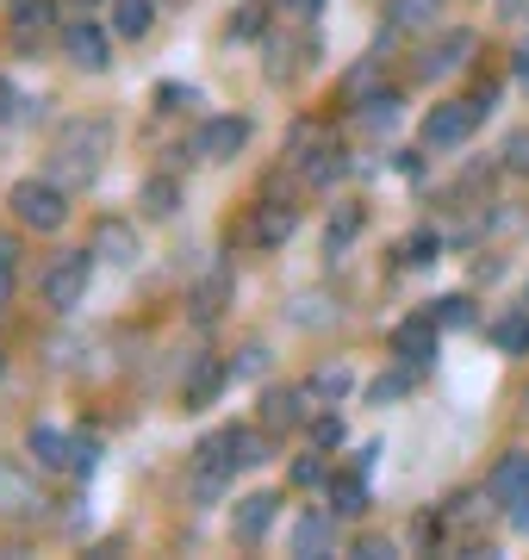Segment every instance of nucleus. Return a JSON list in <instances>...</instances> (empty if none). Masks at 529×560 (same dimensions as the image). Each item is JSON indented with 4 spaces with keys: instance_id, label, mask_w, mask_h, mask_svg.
Here are the masks:
<instances>
[{
    "instance_id": "nucleus-1",
    "label": "nucleus",
    "mask_w": 529,
    "mask_h": 560,
    "mask_svg": "<svg viewBox=\"0 0 529 560\" xmlns=\"http://www.w3.org/2000/svg\"><path fill=\"white\" fill-rule=\"evenodd\" d=\"M106 150H113V125L106 119H69L57 131V150H50V168H57V180H69V187H82V180L101 175Z\"/></svg>"
},
{
    "instance_id": "nucleus-2",
    "label": "nucleus",
    "mask_w": 529,
    "mask_h": 560,
    "mask_svg": "<svg viewBox=\"0 0 529 560\" xmlns=\"http://www.w3.org/2000/svg\"><path fill=\"white\" fill-rule=\"evenodd\" d=\"M13 212H20V224H32V231H62V224H69V200H62L57 180H20V187H13Z\"/></svg>"
},
{
    "instance_id": "nucleus-3",
    "label": "nucleus",
    "mask_w": 529,
    "mask_h": 560,
    "mask_svg": "<svg viewBox=\"0 0 529 560\" xmlns=\"http://www.w3.org/2000/svg\"><path fill=\"white\" fill-rule=\"evenodd\" d=\"M87 280H94V249H75V256H62L50 275H44V305L50 312H75L87 300Z\"/></svg>"
},
{
    "instance_id": "nucleus-4",
    "label": "nucleus",
    "mask_w": 529,
    "mask_h": 560,
    "mask_svg": "<svg viewBox=\"0 0 529 560\" xmlns=\"http://www.w3.org/2000/svg\"><path fill=\"white\" fill-rule=\"evenodd\" d=\"M473 125H480V106L473 101H443L424 119V150H455V143H468Z\"/></svg>"
},
{
    "instance_id": "nucleus-5",
    "label": "nucleus",
    "mask_w": 529,
    "mask_h": 560,
    "mask_svg": "<svg viewBox=\"0 0 529 560\" xmlns=\"http://www.w3.org/2000/svg\"><path fill=\"white\" fill-rule=\"evenodd\" d=\"M249 143V119H212V125H200V138H193V156H205V162H231L237 150Z\"/></svg>"
},
{
    "instance_id": "nucleus-6",
    "label": "nucleus",
    "mask_w": 529,
    "mask_h": 560,
    "mask_svg": "<svg viewBox=\"0 0 529 560\" xmlns=\"http://www.w3.org/2000/svg\"><path fill=\"white\" fill-rule=\"evenodd\" d=\"M62 50H69V62H75V69H87V75H101L106 62H113V50H106V32H101L94 20L69 25V32H62Z\"/></svg>"
},
{
    "instance_id": "nucleus-7",
    "label": "nucleus",
    "mask_w": 529,
    "mask_h": 560,
    "mask_svg": "<svg viewBox=\"0 0 529 560\" xmlns=\"http://www.w3.org/2000/svg\"><path fill=\"white\" fill-rule=\"evenodd\" d=\"M392 355L405 368H430L436 361V318H405L392 330Z\"/></svg>"
},
{
    "instance_id": "nucleus-8",
    "label": "nucleus",
    "mask_w": 529,
    "mask_h": 560,
    "mask_svg": "<svg viewBox=\"0 0 529 560\" xmlns=\"http://www.w3.org/2000/svg\"><path fill=\"white\" fill-rule=\"evenodd\" d=\"M274 492H249V499H237V511H231V529H237V541H262L268 523H274Z\"/></svg>"
},
{
    "instance_id": "nucleus-9",
    "label": "nucleus",
    "mask_w": 529,
    "mask_h": 560,
    "mask_svg": "<svg viewBox=\"0 0 529 560\" xmlns=\"http://www.w3.org/2000/svg\"><path fill=\"white\" fill-rule=\"evenodd\" d=\"M306 405H311V386H274V393H262V423L268 430L306 423Z\"/></svg>"
},
{
    "instance_id": "nucleus-10",
    "label": "nucleus",
    "mask_w": 529,
    "mask_h": 560,
    "mask_svg": "<svg viewBox=\"0 0 529 560\" xmlns=\"http://www.w3.org/2000/svg\"><path fill=\"white\" fill-rule=\"evenodd\" d=\"M7 25H13V38H20V44L44 38V32L57 25V0H13V13H7Z\"/></svg>"
},
{
    "instance_id": "nucleus-11",
    "label": "nucleus",
    "mask_w": 529,
    "mask_h": 560,
    "mask_svg": "<svg viewBox=\"0 0 529 560\" xmlns=\"http://www.w3.org/2000/svg\"><path fill=\"white\" fill-rule=\"evenodd\" d=\"M473 44H480L473 32H448V38L436 44V50H430L424 62H418V69H424V75H455V69H461V62L473 57Z\"/></svg>"
},
{
    "instance_id": "nucleus-12",
    "label": "nucleus",
    "mask_w": 529,
    "mask_h": 560,
    "mask_svg": "<svg viewBox=\"0 0 529 560\" xmlns=\"http://www.w3.org/2000/svg\"><path fill=\"white\" fill-rule=\"evenodd\" d=\"M94 256H106V261H138V237H131V224H119V219H101V224H94Z\"/></svg>"
},
{
    "instance_id": "nucleus-13",
    "label": "nucleus",
    "mask_w": 529,
    "mask_h": 560,
    "mask_svg": "<svg viewBox=\"0 0 529 560\" xmlns=\"http://www.w3.org/2000/svg\"><path fill=\"white\" fill-rule=\"evenodd\" d=\"M219 386H224V368H219V361H193V374L181 381L187 411H200V405H212V399H219Z\"/></svg>"
},
{
    "instance_id": "nucleus-14",
    "label": "nucleus",
    "mask_w": 529,
    "mask_h": 560,
    "mask_svg": "<svg viewBox=\"0 0 529 560\" xmlns=\"http://www.w3.org/2000/svg\"><path fill=\"white\" fill-rule=\"evenodd\" d=\"M32 455H38V467H69L75 436H62L57 423H38V430H32Z\"/></svg>"
},
{
    "instance_id": "nucleus-15",
    "label": "nucleus",
    "mask_w": 529,
    "mask_h": 560,
    "mask_svg": "<svg viewBox=\"0 0 529 560\" xmlns=\"http://www.w3.org/2000/svg\"><path fill=\"white\" fill-rule=\"evenodd\" d=\"M156 7H163V0H113V25H119V38H143V32L156 25Z\"/></svg>"
},
{
    "instance_id": "nucleus-16",
    "label": "nucleus",
    "mask_w": 529,
    "mask_h": 560,
    "mask_svg": "<svg viewBox=\"0 0 529 560\" xmlns=\"http://www.w3.org/2000/svg\"><path fill=\"white\" fill-rule=\"evenodd\" d=\"M293 555H299V560L330 555V517H318V511H311V517L293 523Z\"/></svg>"
},
{
    "instance_id": "nucleus-17",
    "label": "nucleus",
    "mask_w": 529,
    "mask_h": 560,
    "mask_svg": "<svg viewBox=\"0 0 529 560\" xmlns=\"http://www.w3.org/2000/svg\"><path fill=\"white\" fill-rule=\"evenodd\" d=\"M443 20V0H392V25L399 32H430Z\"/></svg>"
},
{
    "instance_id": "nucleus-18",
    "label": "nucleus",
    "mask_w": 529,
    "mask_h": 560,
    "mask_svg": "<svg viewBox=\"0 0 529 560\" xmlns=\"http://www.w3.org/2000/svg\"><path fill=\"white\" fill-rule=\"evenodd\" d=\"M524 486H529V455H505V460H498V474H492V486H486V492H492V499H517V492H524Z\"/></svg>"
},
{
    "instance_id": "nucleus-19",
    "label": "nucleus",
    "mask_w": 529,
    "mask_h": 560,
    "mask_svg": "<svg viewBox=\"0 0 529 560\" xmlns=\"http://www.w3.org/2000/svg\"><path fill=\"white\" fill-rule=\"evenodd\" d=\"M293 224H299L293 206H262V212H256V243H286L293 237Z\"/></svg>"
},
{
    "instance_id": "nucleus-20",
    "label": "nucleus",
    "mask_w": 529,
    "mask_h": 560,
    "mask_svg": "<svg viewBox=\"0 0 529 560\" xmlns=\"http://www.w3.org/2000/svg\"><path fill=\"white\" fill-rule=\"evenodd\" d=\"M0 511H13V517H25V511H38V499H32V486H25V474H13V467H0Z\"/></svg>"
},
{
    "instance_id": "nucleus-21",
    "label": "nucleus",
    "mask_w": 529,
    "mask_h": 560,
    "mask_svg": "<svg viewBox=\"0 0 529 560\" xmlns=\"http://www.w3.org/2000/svg\"><path fill=\"white\" fill-rule=\"evenodd\" d=\"M330 504H337V517H362L367 511V486L355 480V474H343V480H330Z\"/></svg>"
},
{
    "instance_id": "nucleus-22",
    "label": "nucleus",
    "mask_w": 529,
    "mask_h": 560,
    "mask_svg": "<svg viewBox=\"0 0 529 560\" xmlns=\"http://www.w3.org/2000/svg\"><path fill=\"white\" fill-rule=\"evenodd\" d=\"M355 237H362V206H343V212L330 219V231H325V249L337 256V249H349Z\"/></svg>"
},
{
    "instance_id": "nucleus-23",
    "label": "nucleus",
    "mask_w": 529,
    "mask_h": 560,
    "mask_svg": "<svg viewBox=\"0 0 529 560\" xmlns=\"http://www.w3.org/2000/svg\"><path fill=\"white\" fill-rule=\"evenodd\" d=\"M175 206H181V187H175L168 175H156L150 187H143V212H150V219H168Z\"/></svg>"
},
{
    "instance_id": "nucleus-24",
    "label": "nucleus",
    "mask_w": 529,
    "mask_h": 560,
    "mask_svg": "<svg viewBox=\"0 0 529 560\" xmlns=\"http://www.w3.org/2000/svg\"><path fill=\"white\" fill-rule=\"evenodd\" d=\"M392 119H399V94H374V101H362V113H355L362 131H387Z\"/></svg>"
},
{
    "instance_id": "nucleus-25",
    "label": "nucleus",
    "mask_w": 529,
    "mask_h": 560,
    "mask_svg": "<svg viewBox=\"0 0 529 560\" xmlns=\"http://www.w3.org/2000/svg\"><path fill=\"white\" fill-rule=\"evenodd\" d=\"M492 342H498L505 355H524L529 349V318H498L492 324Z\"/></svg>"
},
{
    "instance_id": "nucleus-26",
    "label": "nucleus",
    "mask_w": 529,
    "mask_h": 560,
    "mask_svg": "<svg viewBox=\"0 0 529 560\" xmlns=\"http://www.w3.org/2000/svg\"><path fill=\"white\" fill-rule=\"evenodd\" d=\"M430 318H436V324H448V330H468V324H473V305L461 300V293H448V300H436V305H430Z\"/></svg>"
},
{
    "instance_id": "nucleus-27",
    "label": "nucleus",
    "mask_w": 529,
    "mask_h": 560,
    "mask_svg": "<svg viewBox=\"0 0 529 560\" xmlns=\"http://www.w3.org/2000/svg\"><path fill=\"white\" fill-rule=\"evenodd\" d=\"M349 381H355V374H349L343 361H337V368H318V374H311V393H318V399H343Z\"/></svg>"
},
{
    "instance_id": "nucleus-28",
    "label": "nucleus",
    "mask_w": 529,
    "mask_h": 560,
    "mask_svg": "<svg viewBox=\"0 0 529 560\" xmlns=\"http://www.w3.org/2000/svg\"><path fill=\"white\" fill-rule=\"evenodd\" d=\"M443 256V237L436 231H418V237L405 243V268H424V261H436Z\"/></svg>"
},
{
    "instance_id": "nucleus-29",
    "label": "nucleus",
    "mask_w": 529,
    "mask_h": 560,
    "mask_svg": "<svg viewBox=\"0 0 529 560\" xmlns=\"http://www.w3.org/2000/svg\"><path fill=\"white\" fill-rule=\"evenodd\" d=\"M411 393V374H380V381L367 386V399L374 405H392V399H405Z\"/></svg>"
},
{
    "instance_id": "nucleus-30",
    "label": "nucleus",
    "mask_w": 529,
    "mask_h": 560,
    "mask_svg": "<svg viewBox=\"0 0 529 560\" xmlns=\"http://www.w3.org/2000/svg\"><path fill=\"white\" fill-rule=\"evenodd\" d=\"M306 175H311V180H318V187H325V180H330V175H343V150H318V156H311V162H306Z\"/></svg>"
},
{
    "instance_id": "nucleus-31",
    "label": "nucleus",
    "mask_w": 529,
    "mask_h": 560,
    "mask_svg": "<svg viewBox=\"0 0 529 560\" xmlns=\"http://www.w3.org/2000/svg\"><path fill=\"white\" fill-rule=\"evenodd\" d=\"M69 467H75V474H94V467H101V442H94V436H75V455H69Z\"/></svg>"
},
{
    "instance_id": "nucleus-32",
    "label": "nucleus",
    "mask_w": 529,
    "mask_h": 560,
    "mask_svg": "<svg viewBox=\"0 0 529 560\" xmlns=\"http://www.w3.org/2000/svg\"><path fill=\"white\" fill-rule=\"evenodd\" d=\"M505 168L529 175V131H510V143H505Z\"/></svg>"
},
{
    "instance_id": "nucleus-33",
    "label": "nucleus",
    "mask_w": 529,
    "mask_h": 560,
    "mask_svg": "<svg viewBox=\"0 0 529 560\" xmlns=\"http://www.w3.org/2000/svg\"><path fill=\"white\" fill-rule=\"evenodd\" d=\"M318 480H325V460H318V455L293 460V486H318Z\"/></svg>"
},
{
    "instance_id": "nucleus-34",
    "label": "nucleus",
    "mask_w": 529,
    "mask_h": 560,
    "mask_svg": "<svg viewBox=\"0 0 529 560\" xmlns=\"http://www.w3.org/2000/svg\"><path fill=\"white\" fill-rule=\"evenodd\" d=\"M311 442H318V448H337V442H343V418H318L311 423Z\"/></svg>"
},
{
    "instance_id": "nucleus-35",
    "label": "nucleus",
    "mask_w": 529,
    "mask_h": 560,
    "mask_svg": "<svg viewBox=\"0 0 529 560\" xmlns=\"http://www.w3.org/2000/svg\"><path fill=\"white\" fill-rule=\"evenodd\" d=\"M219 300H224V275H212V280H205V293H200V318H212Z\"/></svg>"
},
{
    "instance_id": "nucleus-36",
    "label": "nucleus",
    "mask_w": 529,
    "mask_h": 560,
    "mask_svg": "<svg viewBox=\"0 0 529 560\" xmlns=\"http://www.w3.org/2000/svg\"><path fill=\"white\" fill-rule=\"evenodd\" d=\"M510 523H517V536H529V486L510 499Z\"/></svg>"
},
{
    "instance_id": "nucleus-37",
    "label": "nucleus",
    "mask_w": 529,
    "mask_h": 560,
    "mask_svg": "<svg viewBox=\"0 0 529 560\" xmlns=\"http://www.w3.org/2000/svg\"><path fill=\"white\" fill-rule=\"evenodd\" d=\"M355 555H362V560H387V555H392V548H387V541H374V536H367V541H362V548H355Z\"/></svg>"
},
{
    "instance_id": "nucleus-38",
    "label": "nucleus",
    "mask_w": 529,
    "mask_h": 560,
    "mask_svg": "<svg viewBox=\"0 0 529 560\" xmlns=\"http://www.w3.org/2000/svg\"><path fill=\"white\" fill-rule=\"evenodd\" d=\"M13 300V261H0V305Z\"/></svg>"
},
{
    "instance_id": "nucleus-39",
    "label": "nucleus",
    "mask_w": 529,
    "mask_h": 560,
    "mask_svg": "<svg viewBox=\"0 0 529 560\" xmlns=\"http://www.w3.org/2000/svg\"><path fill=\"white\" fill-rule=\"evenodd\" d=\"M510 69H517V81L529 88V44H517V62H510Z\"/></svg>"
},
{
    "instance_id": "nucleus-40",
    "label": "nucleus",
    "mask_w": 529,
    "mask_h": 560,
    "mask_svg": "<svg viewBox=\"0 0 529 560\" xmlns=\"http://www.w3.org/2000/svg\"><path fill=\"white\" fill-rule=\"evenodd\" d=\"M0 119H13V88L0 81Z\"/></svg>"
},
{
    "instance_id": "nucleus-41",
    "label": "nucleus",
    "mask_w": 529,
    "mask_h": 560,
    "mask_svg": "<svg viewBox=\"0 0 529 560\" xmlns=\"http://www.w3.org/2000/svg\"><path fill=\"white\" fill-rule=\"evenodd\" d=\"M293 7H299V13H318V0H293Z\"/></svg>"
},
{
    "instance_id": "nucleus-42",
    "label": "nucleus",
    "mask_w": 529,
    "mask_h": 560,
    "mask_svg": "<svg viewBox=\"0 0 529 560\" xmlns=\"http://www.w3.org/2000/svg\"><path fill=\"white\" fill-rule=\"evenodd\" d=\"M0 374H7V349H0Z\"/></svg>"
},
{
    "instance_id": "nucleus-43",
    "label": "nucleus",
    "mask_w": 529,
    "mask_h": 560,
    "mask_svg": "<svg viewBox=\"0 0 529 560\" xmlns=\"http://www.w3.org/2000/svg\"><path fill=\"white\" fill-rule=\"evenodd\" d=\"M75 7H82V13H87V7H94V0H75Z\"/></svg>"
},
{
    "instance_id": "nucleus-44",
    "label": "nucleus",
    "mask_w": 529,
    "mask_h": 560,
    "mask_svg": "<svg viewBox=\"0 0 529 560\" xmlns=\"http://www.w3.org/2000/svg\"><path fill=\"white\" fill-rule=\"evenodd\" d=\"M163 7H175V0H163Z\"/></svg>"
}]
</instances>
